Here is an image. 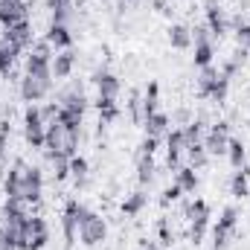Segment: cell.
Returning <instances> with one entry per match:
<instances>
[{
	"mask_svg": "<svg viewBox=\"0 0 250 250\" xmlns=\"http://www.w3.org/2000/svg\"><path fill=\"white\" fill-rule=\"evenodd\" d=\"M53 82H56V79H53L50 64L26 62V73H23V79H21V96H23V102L38 105L41 99H47L50 90H53Z\"/></svg>",
	"mask_w": 250,
	"mask_h": 250,
	"instance_id": "1",
	"label": "cell"
},
{
	"mask_svg": "<svg viewBox=\"0 0 250 250\" xmlns=\"http://www.w3.org/2000/svg\"><path fill=\"white\" fill-rule=\"evenodd\" d=\"M79 137H82V131H70L64 123H53V125H47L44 148H47V154L73 157V154L79 151Z\"/></svg>",
	"mask_w": 250,
	"mask_h": 250,
	"instance_id": "2",
	"label": "cell"
},
{
	"mask_svg": "<svg viewBox=\"0 0 250 250\" xmlns=\"http://www.w3.org/2000/svg\"><path fill=\"white\" fill-rule=\"evenodd\" d=\"M79 239H82L84 248L102 245V242L108 239V224H105V218L96 215V212H90L87 207H82V209H79Z\"/></svg>",
	"mask_w": 250,
	"mask_h": 250,
	"instance_id": "3",
	"label": "cell"
},
{
	"mask_svg": "<svg viewBox=\"0 0 250 250\" xmlns=\"http://www.w3.org/2000/svg\"><path fill=\"white\" fill-rule=\"evenodd\" d=\"M23 137L32 148H44V140H47V125L41 120V108L38 105H26L23 111Z\"/></svg>",
	"mask_w": 250,
	"mask_h": 250,
	"instance_id": "4",
	"label": "cell"
},
{
	"mask_svg": "<svg viewBox=\"0 0 250 250\" xmlns=\"http://www.w3.org/2000/svg\"><path fill=\"white\" fill-rule=\"evenodd\" d=\"M187 215H189V221H192L189 239H192V245H201V239H204V233L209 227V204L204 198H195L192 204H187Z\"/></svg>",
	"mask_w": 250,
	"mask_h": 250,
	"instance_id": "5",
	"label": "cell"
},
{
	"mask_svg": "<svg viewBox=\"0 0 250 250\" xmlns=\"http://www.w3.org/2000/svg\"><path fill=\"white\" fill-rule=\"evenodd\" d=\"M50 242V227L41 215H29L23 224V250H44Z\"/></svg>",
	"mask_w": 250,
	"mask_h": 250,
	"instance_id": "6",
	"label": "cell"
},
{
	"mask_svg": "<svg viewBox=\"0 0 250 250\" xmlns=\"http://www.w3.org/2000/svg\"><path fill=\"white\" fill-rule=\"evenodd\" d=\"M26 175H29V163L26 160H12L6 178H3V192L6 198H23V187H26Z\"/></svg>",
	"mask_w": 250,
	"mask_h": 250,
	"instance_id": "7",
	"label": "cell"
},
{
	"mask_svg": "<svg viewBox=\"0 0 250 250\" xmlns=\"http://www.w3.org/2000/svg\"><path fill=\"white\" fill-rule=\"evenodd\" d=\"M227 146H230V123H215L204 134V148L209 151V157L227 154Z\"/></svg>",
	"mask_w": 250,
	"mask_h": 250,
	"instance_id": "8",
	"label": "cell"
},
{
	"mask_svg": "<svg viewBox=\"0 0 250 250\" xmlns=\"http://www.w3.org/2000/svg\"><path fill=\"white\" fill-rule=\"evenodd\" d=\"M204 15H207V26H209V35L212 38H221V35L230 32V18H227V12L221 9L218 0H207Z\"/></svg>",
	"mask_w": 250,
	"mask_h": 250,
	"instance_id": "9",
	"label": "cell"
},
{
	"mask_svg": "<svg viewBox=\"0 0 250 250\" xmlns=\"http://www.w3.org/2000/svg\"><path fill=\"white\" fill-rule=\"evenodd\" d=\"M29 21V6L23 0H0V26L9 29V26H18Z\"/></svg>",
	"mask_w": 250,
	"mask_h": 250,
	"instance_id": "10",
	"label": "cell"
},
{
	"mask_svg": "<svg viewBox=\"0 0 250 250\" xmlns=\"http://www.w3.org/2000/svg\"><path fill=\"white\" fill-rule=\"evenodd\" d=\"M187 154V137H184V128H169V134H166V163H169V169H181L178 163H181V157Z\"/></svg>",
	"mask_w": 250,
	"mask_h": 250,
	"instance_id": "11",
	"label": "cell"
},
{
	"mask_svg": "<svg viewBox=\"0 0 250 250\" xmlns=\"http://www.w3.org/2000/svg\"><path fill=\"white\" fill-rule=\"evenodd\" d=\"M0 41H6V44H12V47H18L21 53L23 50H29L32 47V23L29 21H23V23H18V26H9V29H3V38Z\"/></svg>",
	"mask_w": 250,
	"mask_h": 250,
	"instance_id": "12",
	"label": "cell"
},
{
	"mask_svg": "<svg viewBox=\"0 0 250 250\" xmlns=\"http://www.w3.org/2000/svg\"><path fill=\"white\" fill-rule=\"evenodd\" d=\"M79 209H82V204L73 198V201H67V207H64V215H62V233H64V242H67V248L79 239Z\"/></svg>",
	"mask_w": 250,
	"mask_h": 250,
	"instance_id": "13",
	"label": "cell"
},
{
	"mask_svg": "<svg viewBox=\"0 0 250 250\" xmlns=\"http://www.w3.org/2000/svg\"><path fill=\"white\" fill-rule=\"evenodd\" d=\"M93 82H96L99 96H105V99H117V96H120V90H123V82H120L111 70H96Z\"/></svg>",
	"mask_w": 250,
	"mask_h": 250,
	"instance_id": "14",
	"label": "cell"
},
{
	"mask_svg": "<svg viewBox=\"0 0 250 250\" xmlns=\"http://www.w3.org/2000/svg\"><path fill=\"white\" fill-rule=\"evenodd\" d=\"M47 44L56 50V53H62V50H70L73 47V32H70V26L67 23H50V29H47Z\"/></svg>",
	"mask_w": 250,
	"mask_h": 250,
	"instance_id": "15",
	"label": "cell"
},
{
	"mask_svg": "<svg viewBox=\"0 0 250 250\" xmlns=\"http://www.w3.org/2000/svg\"><path fill=\"white\" fill-rule=\"evenodd\" d=\"M59 105H62V108H70V111H76V114H84V111H87V96H84L82 84H70L62 96H59Z\"/></svg>",
	"mask_w": 250,
	"mask_h": 250,
	"instance_id": "16",
	"label": "cell"
},
{
	"mask_svg": "<svg viewBox=\"0 0 250 250\" xmlns=\"http://www.w3.org/2000/svg\"><path fill=\"white\" fill-rule=\"evenodd\" d=\"M73 67H76V53H73V50H62V53H56V56H53V64H50L53 79H56V82L67 79V76L73 73Z\"/></svg>",
	"mask_w": 250,
	"mask_h": 250,
	"instance_id": "17",
	"label": "cell"
},
{
	"mask_svg": "<svg viewBox=\"0 0 250 250\" xmlns=\"http://www.w3.org/2000/svg\"><path fill=\"white\" fill-rule=\"evenodd\" d=\"M44 195V175L38 166H29V175H26V187H23V198L29 204H38Z\"/></svg>",
	"mask_w": 250,
	"mask_h": 250,
	"instance_id": "18",
	"label": "cell"
},
{
	"mask_svg": "<svg viewBox=\"0 0 250 250\" xmlns=\"http://www.w3.org/2000/svg\"><path fill=\"white\" fill-rule=\"evenodd\" d=\"M23 224L26 218H18V215H3V230L9 236V242L18 250H23Z\"/></svg>",
	"mask_w": 250,
	"mask_h": 250,
	"instance_id": "19",
	"label": "cell"
},
{
	"mask_svg": "<svg viewBox=\"0 0 250 250\" xmlns=\"http://www.w3.org/2000/svg\"><path fill=\"white\" fill-rule=\"evenodd\" d=\"M143 128H146V137H166L169 134V117L163 114V111H157V114H151V117H146V123H143Z\"/></svg>",
	"mask_w": 250,
	"mask_h": 250,
	"instance_id": "20",
	"label": "cell"
},
{
	"mask_svg": "<svg viewBox=\"0 0 250 250\" xmlns=\"http://www.w3.org/2000/svg\"><path fill=\"white\" fill-rule=\"evenodd\" d=\"M53 56H56V50L47 44V38H38V41H32V47H29V59H26V62H32V64H53Z\"/></svg>",
	"mask_w": 250,
	"mask_h": 250,
	"instance_id": "21",
	"label": "cell"
},
{
	"mask_svg": "<svg viewBox=\"0 0 250 250\" xmlns=\"http://www.w3.org/2000/svg\"><path fill=\"white\" fill-rule=\"evenodd\" d=\"M169 44H172V50H189V47H192V32H189V26L172 23V26H169Z\"/></svg>",
	"mask_w": 250,
	"mask_h": 250,
	"instance_id": "22",
	"label": "cell"
},
{
	"mask_svg": "<svg viewBox=\"0 0 250 250\" xmlns=\"http://www.w3.org/2000/svg\"><path fill=\"white\" fill-rule=\"evenodd\" d=\"M146 204H148V195L143 192V189H137V192H131L128 198L123 201V215L128 218H134V215H140L143 209H146Z\"/></svg>",
	"mask_w": 250,
	"mask_h": 250,
	"instance_id": "23",
	"label": "cell"
},
{
	"mask_svg": "<svg viewBox=\"0 0 250 250\" xmlns=\"http://www.w3.org/2000/svg\"><path fill=\"white\" fill-rule=\"evenodd\" d=\"M18 56H21V50L18 47H12V44H6V41H0V76H12V70H15V62H18Z\"/></svg>",
	"mask_w": 250,
	"mask_h": 250,
	"instance_id": "24",
	"label": "cell"
},
{
	"mask_svg": "<svg viewBox=\"0 0 250 250\" xmlns=\"http://www.w3.org/2000/svg\"><path fill=\"white\" fill-rule=\"evenodd\" d=\"M227 157H230V166H233V169H245V163H248V146H245L239 137H230Z\"/></svg>",
	"mask_w": 250,
	"mask_h": 250,
	"instance_id": "25",
	"label": "cell"
},
{
	"mask_svg": "<svg viewBox=\"0 0 250 250\" xmlns=\"http://www.w3.org/2000/svg\"><path fill=\"white\" fill-rule=\"evenodd\" d=\"M87 175H90V163H87V157L73 154V157H70V178L76 181V187H84V184H87Z\"/></svg>",
	"mask_w": 250,
	"mask_h": 250,
	"instance_id": "26",
	"label": "cell"
},
{
	"mask_svg": "<svg viewBox=\"0 0 250 250\" xmlns=\"http://www.w3.org/2000/svg\"><path fill=\"white\" fill-rule=\"evenodd\" d=\"M230 26H233V35H236V47L250 53V23L242 15H236V18L230 21Z\"/></svg>",
	"mask_w": 250,
	"mask_h": 250,
	"instance_id": "27",
	"label": "cell"
},
{
	"mask_svg": "<svg viewBox=\"0 0 250 250\" xmlns=\"http://www.w3.org/2000/svg\"><path fill=\"white\" fill-rule=\"evenodd\" d=\"M218 76H221V73H218L212 64H209V67H201V73H198V96H201V99L209 96V90H212V84L218 82Z\"/></svg>",
	"mask_w": 250,
	"mask_h": 250,
	"instance_id": "28",
	"label": "cell"
},
{
	"mask_svg": "<svg viewBox=\"0 0 250 250\" xmlns=\"http://www.w3.org/2000/svg\"><path fill=\"white\" fill-rule=\"evenodd\" d=\"M157 108H160V84L151 79L148 87H146V93H143V114L151 117V114H157Z\"/></svg>",
	"mask_w": 250,
	"mask_h": 250,
	"instance_id": "29",
	"label": "cell"
},
{
	"mask_svg": "<svg viewBox=\"0 0 250 250\" xmlns=\"http://www.w3.org/2000/svg\"><path fill=\"white\" fill-rule=\"evenodd\" d=\"M215 59V47L212 41H195V56H192V64L201 70V67H209Z\"/></svg>",
	"mask_w": 250,
	"mask_h": 250,
	"instance_id": "30",
	"label": "cell"
},
{
	"mask_svg": "<svg viewBox=\"0 0 250 250\" xmlns=\"http://www.w3.org/2000/svg\"><path fill=\"white\" fill-rule=\"evenodd\" d=\"M230 195H233V198H239V201H245V198L250 195L248 169H236V172H233V178H230Z\"/></svg>",
	"mask_w": 250,
	"mask_h": 250,
	"instance_id": "31",
	"label": "cell"
},
{
	"mask_svg": "<svg viewBox=\"0 0 250 250\" xmlns=\"http://www.w3.org/2000/svg\"><path fill=\"white\" fill-rule=\"evenodd\" d=\"M3 215H18V218H29L32 215V204L26 198H6Z\"/></svg>",
	"mask_w": 250,
	"mask_h": 250,
	"instance_id": "32",
	"label": "cell"
},
{
	"mask_svg": "<svg viewBox=\"0 0 250 250\" xmlns=\"http://www.w3.org/2000/svg\"><path fill=\"white\" fill-rule=\"evenodd\" d=\"M175 184L184 189V192H195L201 181H198V172H195L192 166H181V169L175 172Z\"/></svg>",
	"mask_w": 250,
	"mask_h": 250,
	"instance_id": "33",
	"label": "cell"
},
{
	"mask_svg": "<svg viewBox=\"0 0 250 250\" xmlns=\"http://www.w3.org/2000/svg\"><path fill=\"white\" fill-rule=\"evenodd\" d=\"M96 108H99V125H108V123H114V120L120 117L117 99H105V96H99V99H96Z\"/></svg>",
	"mask_w": 250,
	"mask_h": 250,
	"instance_id": "34",
	"label": "cell"
},
{
	"mask_svg": "<svg viewBox=\"0 0 250 250\" xmlns=\"http://www.w3.org/2000/svg\"><path fill=\"white\" fill-rule=\"evenodd\" d=\"M187 160H189V166L198 172V169H204V166L209 163V151L204 148V143H195V146L187 148Z\"/></svg>",
	"mask_w": 250,
	"mask_h": 250,
	"instance_id": "35",
	"label": "cell"
},
{
	"mask_svg": "<svg viewBox=\"0 0 250 250\" xmlns=\"http://www.w3.org/2000/svg\"><path fill=\"white\" fill-rule=\"evenodd\" d=\"M245 62H248V50H239L236 47V53L230 56V62H224V70H221V76H227V79H233L242 67H245Z\"/></svg>",
	"mask_w": 250,
	"mask_h": 250,
	"instance_id": "36",
	"label": "cell"
},
{
	"mask_svg": "<svg viewBox=\"0 0 250 250\" xmlns=\"http://www.w3.org/2000/svg\"><path fill=\"white\" fill-rule=\"evenodd\" d=\"M137 181H140L143 187L154 181V157H146V154H140V163H137Z\"/></svg>",
	"mask_w": 250,
	"mask_h": 250,
	"instance_id": "37",
	"label": "cell"
},
{
	"mask_svg": "<svg viewBox=\"0 0 250 250\" xmlns=\"http://www.w3.org/2000/svg\"><path fill=\"white\" fill-rule=\"evenodd\" d=\"M47 160L53 163V178H56V181H67V178H70V157L47 154Z\"/></svg>",
	"mask_w": 250,
	"mask_h": 250,
	"instance_id": "38",
	"label": "cell"
},
{
	"mask_svg": "<svg viewBox=\"0 0 250 250\" xmlns=\"http://www.w3.org/2000/svg\"><path fill=\"white\" fill-rule=\"evenodd\" d=\"M227 93H230V79L227 76H218V82L212 84V90H209V102H215V105H221V102H227Z\"/></svg>",
	"mask_w": 250,
	"mask_h": 250,
	"instance_id": "39",
	"label": "cell"
},
{
	"mask_svg": "<svg viewBox=\"0 0 250 250\" xmlns=\"http://www.w3.org/2000/svg\"><path fill=\"white\" fill-rule=\"evenodd\" d=\"M215 227L227 230V233H236V227H239V209L236 207H224V212H221V218H218Z\"/></svg>",
	"mask_w": 250,
	"mask_h": 250,
	"instance_id": "40",
	"label": "cell"
},
{
	"mask_svg": "<svg viewBox=\"0 0 250 250\" xmlns=\"http://www.w3.org/2000/svg\"><path fill=\"white\" fill-rule=\"evenodd\" d=\"M184 137H187V148L195 146V143H204V120H192L184 128Z\"/></svg>",
	"mask_w": 250,
	"mask_h": 250,
	"instance_id": "41",
	"label": "cell"
},
{
	"mask_svg": "<svg viewBox=\"0 0 250 250\" xmlns=\"http://www.w3.org/2000/svg\"><path fill=\"white\" fill-rule=\"evenodd\" d=\"M128 114H131V123H146V114H143V96L134 90L131 93V102H128Z\"/></svg>",
	"mask_w": 250,
	"mask_h": 250,
	"instance_id": "42",
	"label": "cell"
},
{
	"mask_svg": "<svg viewBox=\"0 0 250 250\" xmlns=\"http://www.w3.org/2000/svg\"><path fill=\"white\" fill-rule=\"evenodd\" d=\"M59 114H62V105H56V102H50V105H41V120H44V125L59 123Z\"/></svg>",
	"mask_w": 250,
	"mask_h": 250,
	"instance_id": "43",
	"label": "cell"
},
{
	"mask_svg": "<svg viewBox=\"0 0 250 250\" xmlns=\"http://www.w3.org/2000/svg\"><path fill=\"white\" fill-rule=\"evenodd\" d=\"M181 195H184V189L178 187V184H172V187L163 189V195H160V204H163V207H169V204H175Z\"/></svg>",
	"mask_w": 250,
	"mask_h": 250,
	"instance_id": "44",
	"label": "cell"
},
{
	"mask_svg": "<svg viewBox=\"0 0 250 250\" xmlns=\"http://www.w3.org/2000/svg\"><path fill=\"white\" fill-rule=\"evenodd\" d=\"M157 236H160V245H172V242H175V236H172V230H169V221H166V218H160V221H157Z\"/></svg>",
	"mask_w": 250,
	"mask_h": 250,
	"instance_id": "45",
	"label": "cell"
},
{
	"mask_svg": "<svg viewBox=\"0 0 250 250\" xmlns=\"http://www.w3.org/2000/svg\"><path fill=\"white\" fill-rule=\"evenodd\" d=\"M157 146H160V140H157V137H146V140L140 143V154H146V157H154Z\"/></svg>",
	"mask_w": 250,
	"mask_h": 250,
	"instance_id": "46",
	"label": "cell"
},
{
	"mask_svg": "<svg viewBox=\"0 0 250 250\" xmlns=\"http://www.w3.org/2000/svg\"><path fill=\"white\" fill-rule=\"evenodd\" d=\"M9 134H12V125H9V120H3V123H0V151H6V146H9Z\"/></svg>",
	"mask_w": 250,
	"mask_h": 250,
	"instance_id": "47",
	"label": "cell"
},
{
	"mask_svg": "<svg viewBox=\"0 0 250 250\" xmlns=\"http://www.w3.org/2000/svg\"><path fill=\"white\" fill-rule=\"evenodd\" d=\"M0 250H18L12 242H9V236H6V230L0 227Z\"/></svg>",
	"mask_w": 250,
	"mask_h": 250,
	"instance_id": "48",
	"label": "cell"
},
{
	"mask_svg": "<svg viewBox=\"0 0 250 250\" xmlns=\"http://www.w3.org/2000/svg\"><path fill=\"white\" fill-rule=\"evenodd\" d=\"M151 6H154L157 12H163V15H172V9H169V3H166V0H154Z\"/></svg>",
	"mask_w": 250,
	"mask_h": 250,
	"instance_id": "49",
	"label": "cell"
},
{
	"mask_svg": "<svg viewBox=\"0 0 250 250\" xmlns=\"http://www.w3.org/2000/svg\"><path fill=\"white\" fill-rule=\"evenodd\" d=\"M146 250H160L157 245H146Z\"/></svg>",
	"mask_w": 250,
	"mask_h": 250,
	"instance_id": "50",
	"label": "cell"
},
{
	"mask_svg": "<svg viewBox=\"0 0 250 250\" xmlns=\"http://www.w3.org/2000/svg\"><path fill=\"white\" fill-rule=\"evenodd\" d=\"M128 3H140V0H128Z\"/></svg>",
	"mask_w": 250,
	"mask_h": 250,
	"instance_id": "51",
	"label": "cell"
}]
</instances>
